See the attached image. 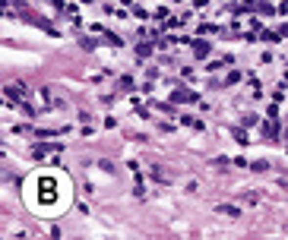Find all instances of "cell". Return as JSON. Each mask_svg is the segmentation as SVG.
<instances>
[{
	"mask_svg": "<svg viewBox=\"0 0 288 240\" xmlns=\"http://www.w3.org/2000/svg\"><path fill=\"white\" fill-rule=\"evenodd\" d=\"M193 54H197V57H206V54H209V44H206V41H197V44H193Z\"/></svg>",
	"mask_w": 288,
	"mask_h": 240,
	"instance_id": "obj_1",
	"label": "cell"
}]
</instances>
